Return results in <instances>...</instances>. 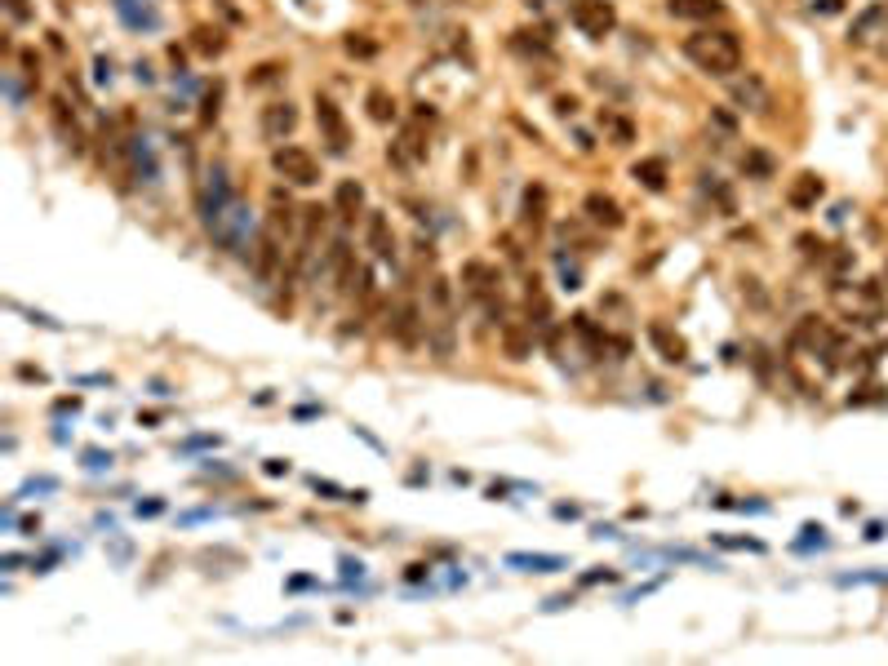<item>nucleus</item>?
<instances>
[{
	"label": "nucleus",
	"instance_id": "obj_12",
	"mask_svg": "<svg viewBox=\"0 0 888 666\" xmlns=\"http://www.w3.org/2000/svg\"><path fill=\"white\" fill-rule=\"evenodd\" d=\"M822 196H827L822 178H818V174H799V178L790 183V192H786V205H790V209H813Z\"/></svg>",
	"mask_w": 888,
	"mask_h": 666
},
{
	"label": "nucleus",
	"instance_id": "obj_27",
	"mask_svg": "<svg viewBox=\"0 0 888 666\" xmlns=\"http://www.w3.org/2000/svg\"><path fill=\"white\" fill-rule=\"evenodd\" d=\"M609 129H613V138H618V147H627L631 138H635V129H631V120H618V116H609Z\"/></svg>",
	"mask_w": 888,
	"mask_h": 666
},
{
	"label": "nucleus",
	"instance_id": "obj_24",
	"mask_svg": "<svg viewBox=\"0 0 888 666\" xmlns=\"http://www.w3.org/2000/svg\"><path fill=\"white\" fill-rule=\"evenodd\" d=\"M192 36H196V41H192V45H196V53H205V58H213V53L227 50V36H222L218 27H196Z\"/></svg>",
	"mask_w": 888,
	"mask_h": 666
},
{
	"label": "nucleus",
	"instance_id": "obj_8",
	"mask_svg": "<svg viewBox=\"0 0 888 666\" xmlns=\"http://www.w3.org/2000/svg\"><path fill=\"white\" fill-rule=\"evenodd\" d=\"M365 240H369V249L382 258V262H391V258H396V236H391V222H387V213H382V209H369Z\"/></svg>",
	"mask_w": 888,
	"mask_h": 666
},
{
	"label": "nucleus",
	"instance_id": "obj_33",
	"mask_svg": "<svg viewBox=\"0 0 888 666\" xmlns=\"http://www.w3.org/2000/svg\"><path fill=\"white\" fill-rule=\"evenodd\" d=\"M5 14H9L14 23H23V18H27L32 9H27V0H5Z\"/></svg>",
	"mask_w": 888,
	"mask_h": 666
},
{
	"label": "nucleus",
	"instance_id": "obj_2",
	"mask_svg": "<svg viewBox=\"0 0 888 666\" xmlns=\"http://www.w3.org/2000/svg\"><path fill=\"white\" fill-rule=\"evenodd\" d=\"M271 169H276L285 183H294V187H312V183H320L315 155L307 152V147H294V143H285V147L271 152Z\"/></svg>",
	"mask_w": 888,
	"mask_h": 666
},
{
	"label": "nucleus",
	"instance_id": "obj_1",
	"mask_svg": "<svg viewBox=\"0 0 888 666\" xmlns=\"http://www.w3.org/2000/svg\"><path fill=\"white\" fill-rule=\"evenodd\" d=\"M684 58L697 71L729 80L733 71H742V41H737V32H729V27H702V32H693L684 41Z\"/></svg>",
	"mask_w": 888,
	"mask_h": 666
},
{
	"label": "nucleus",
	"instance_id": "obj_5",
	"mask_svg": "<svg viewBox=\"0 0 888 666\" xmlns=\"http://www.w3.org/2000/svg\"><path fill=\"white\" fill-rule=\"evenodd\" d=\"M294 129H298V107L294 103L262 107V138H266V143H285Z\"/></svg>",
	"mask_w": 888,
	"mask_h": 666
},
{
	"label": "nucleus",
	"instance_id": "obj_9",
	"mask_svg": "<svg viewBox=\"0 0 888 666\" xmlns=\"http://www.w3.org/2000/svg\"><path fill=\"white\" fill-rule=\"evenodd\" d=\"M582 209H586V218L595 222V227H609V231H618L627 218H622V205L613 201V196H604V192H591L586 201H582Z\"/></svg>",
	"mask_w": 888,
	"mask_h": 666
},
{
	"label": "nucleus",
	"instance_id": "obj_32",
	"mask_svg": "<svg viewBox=\"0 0 888 666\" xmlns=\"http://www.w3.org/2000/svg\"><path fill=\"white\" fill-rule=\"evenodd\" d=\"M813 14L831 18V14H844V0H813Z\"/></svg>",
	"mask_w": 888,
	"mask_h": 666
},
{
	"label": "nucleus",
	"instance_id": "obj_4",
	"mask_svg": "<svg viewBox=\"0 0 888 666\" xmlns=\"http://www.w3.org/2000/svg\"><path fill=\"white\" fill-rule=\"evenodd\" d=\"M315 125H320V138L329 143V152L333 155H347L351 152V129H347V120H342V107L333 103L329 94H315Z\"/></svg>",
	"mask_w": 888,
	"mask_h": 666
},
{
	"label": "nucleus",
	"instance_id": "obj_3",
	"mask_svg": "<svg viewBox=\"0 0 888 666\" xmlns=\"http://www.w3.org/2000/svg\"><path fill=\"white\" fill-rule=\"evenodd\" d=\"M569 18H574L577 32H582V36H591V41H604V36L618 27V9H613V0H574Z\"/></svg>",
	"mask_w": 888,
	"mask_h": 666
},
{
	"label": "nucleus",
	"instance_id": "obj_34",
	"mask_svg": "<svg viewBox=\"0 0 888 666\" xmlns=\"http://www.w3.org/2000/svg\"><path fill=\"white\" fill-rule=\"evenodd\" d=\"M556 111H560V116H574V111H577V98H556Z\"/></svg>",
	"mask_w": 888,
	"mask_h": 666
},
{
	"label": "nucleus",
	"instance_id": "obj_16",
	"mask_svg": "<svg viewBox=\"0 0 888 666\" xmlns=\"http://www.w3.org/2000/svg\"><path fill=\"white\" fill-rule=\"evenodd\" d=\"M880 23H888V5H884V0H880V5H871V9H862V14L853 18L848 41H857V45H862V41H871V32H875Z\"/></svg>",
	"mask_w": 888,
	"mask_h": 666
},
{
	"label": "nucleus",
	"instance_id": "obj_28",
	"mask_svg": "<svg viewBox=\"0 0 888 666\" xmlns=\"http://www.w3.org/2000/svg\"><path fill=\"white\" fill-rule=\"evenodd\" d=\"M347 53H356V58H373V53H378V45H373V41H365V36H347Z\"/></svg>",
	"mask_w": 888,
	"mask_h": 666
},
{
	"label": "nucleus",
	"instance_id": "obj_22",
	"mask_svg": "<svg viewBox=\"0 0 888 666\" xmlns=\"http://www.w3.org/2000/svg\"><path fill=\"white\" fill-rule=\"evenodd\" d=\"M524 222L528 227H542L547 222V187H528L524 192Z\"/></svg>",
	"mask_w": 888,
	"mask_h": 666
},
{
	"label": "nucleus",
	"instance_id": "obj_23",
	"mask_svg": "<svg viewBox=\"0 0 888 666\" xmlns=\"http://www.w3.org/2000/svg\"><path fill=\"white\" fill-rule=\"evenodd\" d=\"M502 347H507V356H511V360H528L533 338H528L524 329H516V324H502Z\"/></svg>",
	"mask_w": 888,
	"mask_h": 666
},
{
	"label": "nucleus",
	"instance_id": "obj_11",
	"mask_svg": "<svg viewBox=\"0 0 888 666\" xmlns=\"http://www.w3.org/2000/svg\"><path fill=\"white\" fill-rule=\"evenodd\" d=\"M667 9L684 23H711L724 14V0H667Z\"/></svg>",
	"mask_w": 888,
	"mask_h": 666
},
{
	"label": "nucleus",
	"instance_id": "obj_31",
	"mask_svg": "<svg viewBox=\"0 0 888 666\" xmlns=\"http://www.w3.org/2000/svg\"><path fill=\"white\" fill-rule=\"evenodd\" d=\"M795 245H799V249H804V254H809V258H822V249H827V245H822L818 236H799Z\"/></svg>",
	"mask_w": 888,
	"mask_h": 666
},
{
	"label": "nucleus",
	"instance_id": "obj_18",
	"mask_svg": "<svg viewBox=\"0 0 888 666\" xmlns=\"http://www.w3.org/2000/svg\"><path fill=\"white\" fill-rule=\"evenodd\" d=\"M507 564L524 568V573H556V568H565V556H524V551H516V556H507Z\"/></svg>",
	"mask_w": 888,
	"mask_h": 666
},
{
	"label": "nucleus",
	"instance_id": "obj_25",
	"mask_svg": "<svg viewBox=\"0 0 888 666\" xmlns=\"http://www.w3.org/2000/svg\"><path fill=\"white\" fill-rule=\"evenodd\" d=\"M742 169H746V178H773V155L769 152H746L742 155Z\"/></svg>",
	"mask_w": 888,
	"mask_h": 666
},
{
	"label": "nucleus",
	"instance_id": "obj_26",
	"mask_svg": "<svg viewBox=\"0 0 888 666\" xmlns=\"http://www.w3.org/2000/svg\"><path fill=\"white\" fill-rule=\"evenodd\" d=\"M280 71H285L280 62H262L258 71L249 76V85H254V89H258V85H276V80H280Z\"/></svg>",
	"mask_w": 888,
	"mask_h": 666
},
{
	"label": "nucleus",
	"instance_id": "obj_35",
	"mask_svg": "<svg viewBox=\"0 0 888 666\" xmlns=\"http://www.w3.org/2000/svg\"><path fill=\"white\" fill-rule=\"evenodd\" d=\"M414 5H422V0H414Z\"/></svg>",
	"mask_w": 888,
	"mask_h": 666
},
{
	"label": "nucleus",
	"instance_id": "obj_30",
	"mask_svg": "<svg viewBox=\"0 0 888 666\" xmlns=\"http://www.w3.org/2000/svg\"><path fill=\"white\" fill-rule=\"evenodd\" d=\"M720 547H733V551H764V542H755V538H720Z\"/></svg>",
	"mask_w": 888,
	"mask_h": 666
},
{
	"label": "nucleus",
	"instance_id": "obj_14",
	"mask_svg": "<svg viewBox=\"0 0 888 666\" xmlns=\"http://www.w3.org/2000/svg\"><path fill=\"white\" fill-rule=\"evenodd\" d=\"M467 294L475 303H493V285H498V276H493V267H484V262H467Z\"/></svg>",
	"mask_w": 888,
	"mask_h": 666
},
{
	"label": "nucleus",
	"instance_id": "obj_7",
	"mask_svg": "<svg viewBox=\"0 0 888 666\" xmlns=\"http://www.w3.org/2000/svg\"><path fill=\"white\" fill-rule=\"evenodd\" d=\"M649 342H653V352L667 360V364H684V360H688V342L679 338L671 324H662V320L649 324Z\"/></svg>",
	"mask_w": 888,
	"mask_h": 666
},
{
	"label": "nucleus",
	"instance_id": "obj_13",
	"mask_svg": "<svg viewBox=\"0 0 888 666\" xmlns=\"http://www.w3.org/2000/svg\"><path fill=\"white\" fill-rule=\"evenodd\" d=\"M387 155H391V160H396L400 169H414L422 155H426V143H422L418 125H414V129H405V134H400V138L391 143V152H387Z\"/></svg>",
	"mask_w": 888,
	"mask_h": 666
},
{
	"label": "nucleus",
	"instance_id": "obj_15",
	"mask_svg": "<svg viewBox=\"0 0 888 666\" xmlns=\"http://www.w3.org/2000/svg\"><path fill=\"white\" fill-rule=\"evenodd\" d=\"M53 125H58V134H62V143H67L71 152H80V147H85V134H80L76 116L67 111V103H62V98H53Z\"/></svg>",
	"mask_w": 888,
	"mask_h": 666
},
{
	"label": "nucleus",
	"instance_id": "obj_6",
	"mask_svg": "<svg viewBox=\"0 0 888 666\" xmlns=\"http://www.w3.org/2000/svg\"><path fill=\"white\" fill-rule=\"evenodd\" d=\"M729 94H733V103L742 107V111H764V107H769V85H764L755 71H746V76L729 80Z\"/></svg>",
	"mask_w": 888,
	"mask_h": 666
},
{
	"label": "nucleus",
	"instance_id": "obj_21",
	"mask_svg": "<svg viewBox=\"0 0 888 666\" xmlns=\"http://www.w3.org/2000/svg\"><path fill=\"white\" fill-rule=\"evenodd\" d=\"M396 338H400L405 347L418 342V307H414V303H405V307L396 311Z\"/></svg>",
	"mask_w": 888,
	"mask_h": 666
},
{
	"label": "nucleus",
	"instance_id": "obj_20",
	"mask_svg": "<svg viewBox=\"0 0 888 666\" xmlns=\"http://www.w3.org/2000/svg\"><path fill=\"white\" fill-rule=\"evenodd\" d=\"M528 329L537 324V329H551V303H547V294H542V285L537 280H528Z\"/></svg>",
	"mask_w": 888,
	"mask_h": 666
},
{
	"label": "nucleus",
	"instance_id": "obj_19",
	"mask_svg": "<svg viewBox=\"0 0 888 666\" xmlns=\"http://www.w3.org/2000/svg\"><path fill=\"white\" fill-rule=\"evenodd\" d=\"M365 103H369V120H378V125H391V120H396V98H391L382 85H373V89H369Z\"/></svg>",
	"mask_w": 888,
	"mask_h": 666
},
{
	"label": "nucleus",
	"instance_id": "obj_17",
	"mask_svg": "<svg viewBox=\"0 0 888 666\" xmlns=\"http://www.w3.org/2000/svg\"><path fill=\"white\" fill-rule=\"evenodd\" d=\"M365 205V187L356 183V178H347V183H338V192H333V209L342 213V218H356Z\"/></svg>",
	"mask_w": 888,
	"mask_h": 666
},
{
	"label": "nucleus",
	"instance_id": "obj_10",
	"mask_svg": "<svg viewBox=\"0 0 888 666\" xmlns=\"http://www.w3.org/2000/svg\"><path fill=\"white\" fill-rule=\"evenodd\" d=\"M631 178H635L644 192H667L671 169H667V160H662V155H644V160H635V164H631Z\"/></svg>",
	"mask_w": 888,
	"mask_h": 666
},
{
	"label": "nucleus",
	"instance_id": "obj_29",
	"mask_svg": "<svg viewBox=\"0 0 888 666\" xmlns=\"http://www.w3.org/2000/svg\"><path fill=\"white\" fill-rule=\"evenodd\" d=\"M218 103H222V85H213L210 94H205V111H201V120H205V125L218 116Z\"/></svg>",
	"mask_w": 888,
	"mask_h": 666
}]
</instances>
